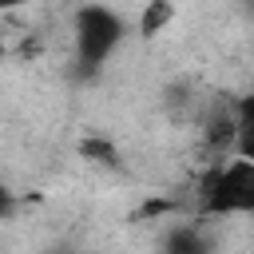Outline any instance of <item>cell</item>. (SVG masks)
Listing matches in <instances>:
<instances>
[{
	"label": "cell",
	"instance_id": "7",
	"mask_svg": "<svg viewBox=\"0 0 254 254\" xmlns=\"http://www.w3.org/2000/svg\"><path fill=\"white\" fill-rule=\"evenodd\" d=\"M12 210H16V194H12V190L0 183V218H8Z\"/></svg>",
	"mask_w": 254,
	"mask_h": 254
},
{
	"label": "cell",
	"instance_id": "5",
	"mask_svg": "<svg viewBox=\"0 0 254 254\" xmlns=\"http://www.w3.org/2000/svg\"><path fill=\"white\" fill-rule=\"evenodd\" d=\"M175 20V4L171 0H147V8H143V16H139V36H159L167 24Z\"/></svg>",
	"mask_w": 254,
	"mask_h": 254
},
{
	"label": "cell",
	"instance_id": "4",
	"mask_svg": "<svg viewBox=\"0 0 254 254\" xmlns=\"http://www.w3.org/2000/svg\"><path fill=\"white\" fill-rule=\"evenodd\" d=\"M234 155L254 159V91L234 99Z\"/></svg>",
	"mask_w": 254,
	"mask_h": 254
},
{
	"label": "cell",
	"instance_id": "8",
	"mask_svg": "<svg viewBox=\"0 0 254 254\" xmlns=\"http://www.w3.org/2000/svg\"><path fill=\"white\" fill-rule=\"evenodd\" d=\"M20 4H28V0H0V12H8V8H20Z\"/></svg>",
	"mask_w": 254,
	"mask_h": 254
},
{
	"label": "cell",
	"instance_id": "6",
	"mask_svg": "<svg viewBox=\"0 0 254 254\" xmlns=\"http://www.w3.org/2000/svg\"><path fill=\"white\" fill-rule=\"evenodd\" d=\"M83 155H95L99 163H107V167H115V151H111V147H107L103 139H87V143H83Z\"/></svg>",
	"mask_w": 254,
	"mask_h": 254
},
{
	"label": "cell",
	"instance_id": "2",
	"mask_svg": "<svg viewBox=\"0 0 254 254\" xmlns=\"http://www.w3.org/2000/svg\"><path fill=\"white\" fill-rule=\"evenodd\" d=\"M202 214H254V159H230L214 167L202 187Z\"/></svg>",
	"mask_w": 254,
	"mask_h": 254
},
{
	"label": "cell",
	"instance_id": "3",
	"mask_svg": "<svg viewBox=\"0 0 254 254\" xmlns=\"http://www.w3.org/2000/svg\"><path fill=\"white\" fill-rule=\"evenodd\" d=\"M210 250L214 238L202 222H175L159 242V254H210Z\"/></svg>",
	"mask_w": 254,
	"mask_h": 254
},
{
	"label": "cell",
	"instance_id": "1",
	"mask_svg": "<svg viewBox=\"0 0 254 254\" xmlns=\"http://www.w3.org/2000/svg\"><path fill=\"white\" fill-rule=\"evenodd\" d=\"M71 32H75V64H79V75H95L111 60V52L123 44V36H127L119 12H111L107 4H83L75 12Z\"/></svg>",
	"mask_w": 254,
	"mask_h": 254
}]
</instances>
